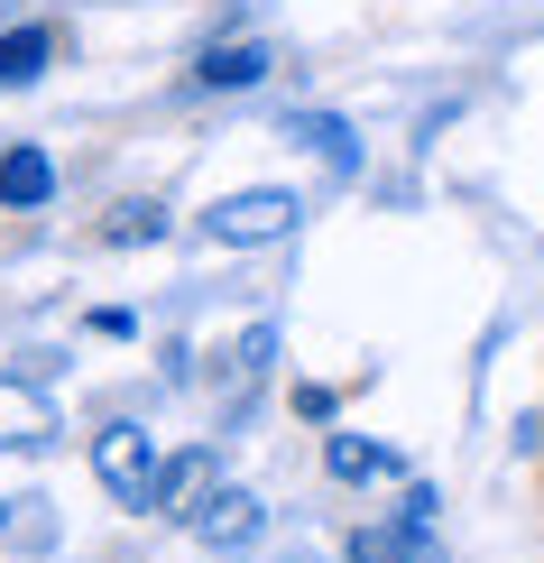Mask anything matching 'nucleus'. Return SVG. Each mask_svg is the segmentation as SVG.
<instances>
[{
	"label": "nucleus",
	"instance_id": "obj_1",
	"mask_svg": "<svg viewBox=\"0 0 544 563\" xmlns=\"http://www.w3.org/2000/svg\"><path fill=\"white\" fill-rule=\"evenodd\" d=\"M296 222H304V203L287 195V185H249V195H222V203L203 213V231H212L222 250H268V241H287Z\"/></svg>",
	"mask_w": 544,
	"mask_h": 563
},
{
	"label": "nucleus",
	"instance_id": "obj_2",
	"mask_svg": "<svg viewBox=\"0 0 544 563\" xmlns=\"http://www.w3.org/2000/svg\"><path fill=\"white\" fill-rule=\"evenodd\" d=\"M92 472H102V489L121 508H148L157 481H167V472H157V434H138V426H102V434H92Z\"/></svg>",
	"mask_w": 544,
	"mask_h": 563
},
{
	"label": "nucleus",
	"instance_id": "obj_3",
	"mask_svg": "<svg viewBox=\"0 0 544 563\" xmlns=\"http://www.w3.org/2000/svg\"><path fill=\"white\" fill-rule=\"evenodd\" d=\"M258 527H268L258 489H203V499H195V536H203V545H249Z\"/></svg>",
	"mask_w": 544,
	"mask_h": 563
},
{
	"label": "nucleus",
	"instance_id": "obj_4",
	"mask_svg": "<svg viewBox=\"0 0 544 563\" xmlns=\"http://www.w3.org/2000/svg\"><path fill=\"white\" fill-rule=\"evenodd\" d=\"M268 46L258 37H231V46H203V65H195V84H212V92H249V84H268Z\"/></svg>",
	"mask_w": 544,
	"mask_h": 563
},
{
	"label": "nucleus",
	"instance_id": "obj_5",
	"mask_svg": "<svg viewBox=\"0 0 544 563\" xmlns=\"http://www.w3.org/2000/svg\"><path fill=\"white\" fill-rule=\"evenodd\" d=\"M56 195V157L46 148H10L0 157V203H10V213H29V203H46Z\"/></svg>",
	"mask_w": 544,
	"mask_h": 563
},
{
	"label": "nucleus",
	"instance_id": "obj_6",
	"mask_svg": "<svg viewBox=\"0 0 544 563\" xmlns=\"http://www.w3.org/2000/svg\"><path fill=\"white\" fill-rule=\"evenodd\" d=\"M46 56H56V37H46V29H10V37H0V84H37Z\"/></svg>",
	"mask_w": 544,
	"mask_h": 563
},
{
	"label": "nucleus",
	"instance_id": "obj_7",
	"mask_svg": "<svg viewBox=\"0 0 544 563\" xmlns=\"http://www.w3.org/2000/svg\"><path fill=\"white\" fill-rule=\"evenodd\" d=\"M323 462H333V481H388L397 472V453H378V443H360V434H333Z\"/></svg>",
	"mask_w": 544,
	"mask_h": 563
},
{
	"label": "nucleus",
	"instance_id": "obj_8",
	"mask_svg": "<svg viewBox=\"0 0 544 563\" xmlns=\"http://www.w3.org/2000/svg\"><path fill=\"white\" fill-rule=\"evenodd\" d=\"M415 545H424L415 527H397V536H378V527H369V536H351V563H407Z\"/></svg>",
	"mask_w": 544,
	"mask_h": 563
},
{
	"label": "nucleus",
	"instance_id": "obj_9",
	"mask_svg": "<svg viewBox=\"0 0 544 563\" xmlns=\"http://www.w3.org/2000/svg\"><path fill=\"white\" fill-rule=\"evenodd\" d=\"M296 139H314V148L333 157V167H360V148H351V130H342V121H323V111H314V121H296Z\"/></svg>",
	"mask_w": 544,
	"mask_h": 563
},
{
	"label": "nucleus",
	"instance_id": "obj_10",
	"mask_svg": "<svg viewBox=\"0 0 544 563\" xmlns=\"http://www.w3.org/2000/svg\"><path fill=\"white\" fill-rule=\"evenodd\" d=\"M0 416H10V443H37L46 434V407H37V397H19V388H0Z\"/></svg>",
	"mask_w": 544,
	"mask_h": 563
},
{
	"label": "nucleus",
	"instance_id": "obj_11",
	"mask_svg": "<svg viewBox=\"0 0 544 563\" xmlns=\"http://www.w3.org/2000/svg\"><path fill=\"white\" fill-rule=\"evenodd\" d=\"M157 231H167V213H157V203H130V213L111 222V241H157Z\"/></svg>",
	"mask_w": 544,
	"mask_h": 563
}]
</instances>
